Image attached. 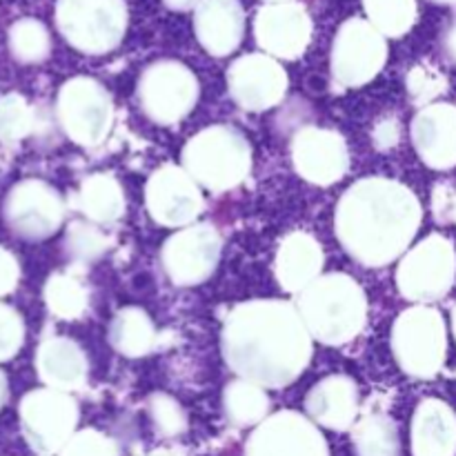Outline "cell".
Returning a JSON list of instances; mask_svg holds the SVG:
<instances>
[{
  "label": "cell",
  "mask_w": 456,
  "mask_h": 456,
  "mask_svg": "<svg viewBox=\"0 0 456 456\" xmlns=\"http://www.w3.org/2000/svg\"><path fill=\"white\" fill-rule=\"evenodd\" d=\"M221 350L240 379L261 387H283L310 363L312 334L294 303L248 301L227 314Z\"/></svg>",
  "instance_id": "1"
},
{
  "label": "cell",
  "mask_w": 456,
  "mask_h": 456,
  "mask_svg": "<svg viewBox=\"0 0 456 456\" xmlns=\"http://www.w3.org/2000/svg\"><path fill=\"white\" fill-rule=\"evenodd\" d=\"M421 223L417 196L390 178L370 176L341 196L334 214L337 236L346 252L365 267L396 261L412 243Z\"/></svg>",
  "instance_id": "2"
},
{
  "label": "cell",
  "mask_w": 456,
  "mask_h": 456,
  "mask_svg": "<svg viewBox=\"0 0 456 456\" xmlns=\"http://www.w3.org/2000/svg\"><path fill=\"white\" fill-rule=\"evenodd\" d=\"M312 338L325 346H343L361 334L368 321L363 288L347 274L319 276L297 301Z\"/></svg>",
  "instance_id": "3"
},
{
  "label": "cell",
  "mask_w": 456,
  "mask_h": 456,
  "mask_svg": "<svg viewBox=\"0 0 456 456\" xmlns=\"http://www.w3.org/2000/svg\"><path fill=\"white\" fill-rule=\"evenodd\" d=\"M183 169L199 185L227 191L252 172V147L248 138L227 125H212L183 147Z\"/></svg>",
  "instance_id": "4"
},
{
  "label": "cell",
  "mask_w": 456,
  "mask_h": 456,
  "mask_svg": "<svg viewBox=\"0 0 456 456\" xmlns=\"http://www.w3.org/2000/svg\"><path fill=\"white\" fill-rule=\"evenodd\" d=\"M56 25L71 47L98 56L123 43L127 4L123 0H58Z\"/></svg>",
  "instance_id": "5"
},
{
  "label": "cell",
  "mask_w": 456,
  "mask_h": 456,
  "mask_svg": "<svg viewBox=\"0 0 456 456\" xmlns=\"http://www.w3.org/2000/svg\"><path fill=\"white\" fill-rule=\"evenodd\" d=\"M392 354L410 377H435L445 359V325L439 312L426 305L401 312L392 328Z\"/></svg>",
  "instance_id": "6"
},
{
  "label": "cell",
  "mask_w": 456,
  "mask_h": 456,
  "mask_svg": "<svg viewBox=\"0 0 456 456\" xmlns=\"http://www.w3.org/2000/svg\"><path fill=\"white\" fill-rule=\"evenodd\" d=\"M138 105L156 125L185 118L199 101V78L178 61H156L138 78Z\"/></svg>",
  "instance_id": "7"
},
{
  "label": "cell",
  "mask_w": 456,
  "mask_h": 456,
  "mask_svg": "<svg viewBox=\"0 0 456 456\" xmlns=\"http://www.w3.org/2000/svg\"><path fill=\"white\" fill-rule=\"evenodd\" d=\"M58 120L71 141L83 147H98L114 125L110 92L87 76L67 80L58 94Z\"/></svg>",
  "instance_id": "8"
},
{
  "label": "cell",
  "mask_w": 456,
  "mask_h": 456,
  "mask_svg": "<svg viewBox=\"0 0 456 456\" xmlns=\"http://www.w3.org/2000/svg\"><path fill=\"white\" fill-rule=\"evenodd\" d=\"M386 61V36L368 22V18H350L338 27L330 56L334 83L341 87H361L377 78Z\"/></svg>",
  "instance_id": "9"
},
{
  "label": "cell",
  "mask_w": 456,
  "mask_h": 456,
  "mask_svg": "<svg viewBox=\"0 0 456 456\" xmlns=\"http://www.w3.org/2000/svg\"><path fill=\"white\" fill-rule=\"evenodd\" d=\"M22 432L31 448L40 454L61 452L76 435L78 403L69 392L38 390L31 392L20 405Z\"/></svg>",
  "instance_id": "10"
},
{
  "label": "cell",
  "mask_w": 456,
  "mask_h": 456,
  "mask_svg": "<svg viewBox=\"0 0 456 456\" xmlns=\"http://www.w3.org/2000/svg\"><path fill=\"white\" fill-rule=\"evenodd\" d=\"M454 270L452 245L435 234L405 254L396 270V285L410 301H432L448 292Z\"/></svg>",
  "instance_id": "11"
},
{
  "label": "cell",
  "mask_w": 456,
  "mask_h": 456,
  "mask_svg": "<svg viewBox=\"0 0 456 456\" xmlns=\"http://www.w3.org/2000/svg\"><path fill=\"white\" fill-rule=\"evenodd\" d=\"M221 248L223 240L216 227L190 225L165 240L160 263L174 285L190 288L212 276L221 258Z\"/></svg>",
  "instance_id": "12"
},
{
  "label": "cell",
  "mask_w": 456,
  "mask_h": 456,
  "mask_svg": "<svg viewBox=\"0 0 456 456\" xmlns=\"http://www.w3.org/2000/svg\"><path fill=\"white\" fill-rule=\"evenodd\" d=\"M245 456H330V448L314 421L283 410L254 428Z\"/></svg>",
  "instance_id": "13"
},
{
  "label": "cell",
  "mask_w": 456,
  "mask_h": 456,
  "mask_svg": "<svg viewBox=\"0 0 456 456\" xmlns=\"http://www.w3.org/2000/svg\"><path fill=\"white\" fill-rule=\"evenodd\" d=\"M147 212L159 225L185 227L203 212V194L190 174L176 165H163L145 187Z\"/></svg>",
  "instance_id": "14"
},
{
  "label": "cell",
  "mask_w": 456,
  "mask_h": 456,
  "mask_svg": "<svg viewBox=\"0 0 456 456\" xmlns=\"http://www.w3.org/2000/svg\"><path fill=\"white\" fill-rule=\"evenodd\" d=\"M288 83L283 65L267 53L240 56L227 71L230 96L248 111H263L279 105L288 92Z\"/></svg>",
  "instance_id": "15"
},
{
  "label": "cell",
  "mask_w": 456,
  "mask_h": 456,
  "mask_svg": "<svg viewBox=\"0 0 456 456\" xmlns=\"http://www.w3.org/2000/svg\"><path fill=\"white\" fill-rule=\"evenodd\" d=\"M254 36L267 56L294 61L303 56L312 40V18L303 4L285 0L258 9Z\"/></svg>",
  "instance_id": "16"
},
{
  "label": "cell",
  "mask_w": 456,
  "mask_h": 456,
  "mask_svg": "<svg viewBox=\"0 0 456 456\" xmlns=\"http://www.w3.org/2000/svg\"><path fill=\"white\" fill-rule=\"evenodd\" d=\"M292 160L301 178L314 185H332L346 176L350 151L341 134L323 127L298 129L292 141Z\"/></svg>",
  "instance_id": "17"
},
{
  "label": "cell",
  "mask_w": 456,
  "mask_h": 456,
  "mask_svg": "<svg viewBox=\"0 0 456 456\" xmlns=\"http://www.w3.org/2000/svg\"><path fill=\"white\" fill-rule=\"evenodd\" d=\"M62 199L53 187L40 181H25L13 187L7 200V221L25 239H47L61 227Z\"/></svg>",
  "instance_id": "18"
},
{
  "label": "cell",
  "mask_w": 456,
  "mask_h": 456,
  "mask_svg": "<svg viewBox=\"0 0 456 456\" xmlns=\"http://www.w3.org/2000/svg\"><path fill=\"white\" fill-rule=\"evenodd\" d=\"M194 34L212 56H227L245 34V12L239 0H200L194 9Z\"/></svg>",
  "instance_id": "19"
},
{
  "label": "cell",
  "mask_w": 456,
  "mask_h": 456,
  "mask_svg": "<svg viewBox=\"0 0 456 456\" xmlns=\"http://www.w3.org/2000/svg\"><path fill=\"white\" fill-rule=\"evenodd\" d=\"M412 141L423 163L445 169L456 165V110L450 105H430L412 123Z\"/></svg>",
  "instance_id": "20"
},
{
  "label": "cell",
  "mask_w": 456,
  "mask_h": 456,
  "mask_svg": "<svg viewBox=\"0 0 456 456\" xmlns=\"http://www.w3.org/2000/svg\"><path fill=\"white\" fill-rule=\"evenodd\" d=\"M323 249L314 236L305 232H292L279 245L274 261L276 279L281 288L288 292L301 294L303 289L310 288L323 270Z\"/></svg>",
  "instance_id": "21"
},
{
  "label": "cell",
  "mask_w": 456,
  "mask_h": 456,
  "mask_svg": "<svg viewBox=\"0 0 456 456\" xmlns=\"http://www.w3.org/2000/svg\"><path fill=\"white\" fill-rule=\"evenodd\" d=\"M312 421L330 430H347L359 412V387L343 374L323 379L310 390L305 399Z\"/></svg>",
  "instance_id": "22"
},
{
  "label": "cell",
  "mask_w": 456,
  "mask_h": 456,
  "mask_svg": "<svg viewBox=\"0 0 456 456\" xmlns=\"http://www.w3.org/2000/svg\"><path fill=\"white\" fill-rule=\"evenodd\" d=\"M38 374L52 390L71 392L87 383V356L69 338H49L40 346Z\"/></svg>",
  "instance_id": "23"
},
{
  "label": "cell",
  "mask_w": 456,
  "mask_h": 456,
  "mask_svg": "<svg viewBox=\"0 0 456 456\" xmlns=\"http://www.w3.org/2000/svg\"><path fill=\"white\" fill-rule=\"evenodd\" d=\"M456 419L441 401L428 399L417 408L412 421L414 456H454Z\"/></svg>",
  "instance_id": "24"
},
{
  "label": "cell",
  "mask_w": 456,
  "mask_h": 456,
  "mask_svg": "<svg viewBox=\"0 0 456 456\" xmlns=\"http://www.w3.org/2000/svg\"><path fill=\"white\" fill-rule=\"evenodd\" d=\"M78 203L85 216L101 225L116 223L125 214V194L118 178L98 172L85 178L78 191Z\"/></svg>",
  "instance_id": "25"
},
{
  "label": "cell",
  "mask_w": 456,
  "mask_h": 456,
  "mask_svg": "<svg viewBox=\"0 0 456 456\" xmlns=\"http://www.w3.org/2000/svg\"><path fill=\"white\" fill-rule=\"evenodd\" d=\"M110 343L123 356H145L156 346V330L151 319L141 307H125L110 325Z\"/></svg>",
  "instance_id": "26"
},
{
  "label": "cell",
  "mask_w": 456,
  "mask_h": 456,
  "mask_svg": "<svg viewBox=\"0 0 456 456\" xmlns=\"http://www.w3.org/2000/svg\"><path fill=\"white\" fill-rule=\"evenodd\" d=\"M223 410H225L227 421L234 428H252L267 419L270 396L256 383L236 379V381L227 383L225 392H223Z\"/></svg>",
  "instance_id": "27"
},
{
  "label": "cell",
  "mask_w": 456,
  "mask_h": 456,
  "mask_svg": "<svg viewBox=\"0 0 456 456\" xmlns=\"http://www.w3.org/2000/svg\"><path fill=\"white\" fill-rule=\"evenodd\" d=\"M356 456H401L399 428L386 414H368L352 432Z\"/></svg>",
  "instance_id": "28"
},
{
  "label": "cell",
  "mask_w": 456,
  "mask_h": 456,
  "mask_svg": "<svg viewBox=\"0 0 456 456\" xmlns=\"http://www.w3.org/2000/svg\"><path fill=\"white\" fill-rule=\"evenodd\" d=\"M365 16L386 38H399L417 20V0H363Z\"/></svg>",
  "instance_id": "29"
},
{
  "label": "cell",
  "mask_w": 456,
  "mask_h": 456,
  "mask_svg": "<svg viewBox=\"0 0 456 456\" xmlns=\"http://www.w3.org/2000/svg\"><path fill=\"white\" fill-rule=\"evenodd\" d=\"M45 301H47L49 312L56 314L58 319L76 321L87 310L89 294L74 276L56 274L49 279L47 288H45Z\"/></svg>",
  "instance_id": "30"
},
{
  "label": "cell",
  "mask_w": 456,
  "mask_h": 456,
  "mask_svg": "<svg viewBox=\"0 0 456 456\" xmlns=\"http://www.w3.org/2000/svg\"><path fill=\"white\" fill-rule=\"evenodd\" d=\"M9 45L18 61L22 62H40L47 58L49 49H52V40H49V31L45 29L43 22L31 20H18L9 31Z\"/></svg>",
  "instance_id": "31"
},
{
  "label": "cell",
  "mask_w": 456,
  "mask_h": 456,
  "mask_svg": "<svg viewBox=\"0 0 456 456\" xmlns=\"http://www.w3.org/2000/svg\"><path fill=\"white\" fill-rule=\"evenodd\" d=\"M67 252L74 261L89 263L101 258L107 252V236L102 234L98 227L89 225V223H71V227L67 230Z\"/></svg>",
  "instance_id": "32"
},
{
  "label": "cell",
  "mask_w": 456,
  "mask_h": 456,
  "mask_svg": "<svg viewBox=\"0 0 456 456\" xmlns=\"http://www.w3.org/2000/svg\"><path fill=\"white\" fill-rule=\"evenodd\" d=\"M150 417L160 436H181L187 430V417L181 403L167 395L151 396Z\"/></svg>",
  "instance_id": "33"
},
{
  "label": "cell",
  "mask_w": 456,
  "mask_h": 456,
  "mask_svg": "<svg viewBox=\"0 0 456 456\" xmlns=\"http://www.w3.org/2000/svg\"><path fill=\"white\" fill-rule=\"evenodd\" d=\"M34 114L20 96H7L0 101V138L16 141L29 134Z\"/></svg>",
  "instance_id": "34"
},
{
  "label": "cell",
  "mask_w": 456,
  "mask_h": 456,
  "mask_svg": "<svg viewBox=\"0 0 456 456\" xmlns=\"http://www.w3.org/2000/svg\"><path fill=\"white\" fill-rule=\"evenodd\" d=\"M61 456H118V448L110 436L98 430H80L67 441Z\"/></svg>",
  "instance_id": "35"
},
{
  "label": "cell",
  "mask_w": 456,
  "mask_h": 456,
  "mask_svg": "<svg viewBox=\"0 0 456 456\" xmlns=\"http://www.w3.org/2000/svg\"><path fill=\"white\" fill-rule=\"evenodd\" d=\"M22 343L20 316L9 307L0 305V361L16 354Z\"/></svg>",
  "instance_id": "36"
},
{
  "label": "cell",
  "mask_w": 456,
  "mask_h": 456,
  "mask_svg": "<svg viewBox=\"0 0 456 456\" xmlns=\"http://www.w3.org/2000/svg\"><path fill=\"white\" fill-rule=\"evenodd\" d=\"M408 92L417 101H428L441 92V78L430 67H414L408 76Z\"/></svg>",
  "instance_id": "37"
},
{
  "label": "cell",
  "mask_w": 456,
  "mask_h": 456,
  "mask_svg": "<svg viewBox=\"0 0 456 456\" xmlns=\"http://www.w3.org/2000/svg\"><path fill=\"white\" fill-rule=\"evenodd\" d=\"M18 281V265L7 252L0 249V294H7L16 288Z\"/></svg>",
  "instance_id": "38"
},
{
  "label": "cell",
  "mask_w": 456,
  "mask_h": 456,
  "mask_svg": "<svg viewBox=\"0 0 456 456\" xmlns=\"http://www.w3.org/2000/svg\"><path fill=\"white\" fill-rule=\"evenodd\" d=\"M396 142H399V123L395 118L379 123L374 129V145L386 150V147H395Z\"/></svg>",
  "instance_id": "39"
},
{
  "label": "cell",
  "mask_w": 456,
  "mask_h": 456,
  "mask_svg": "<svg viewBox=\"0 0 456 456\" xmlns=\"http://www.w3.org/2000/svg\"><path fill=\"white\" fill-rule=\"evenodd\" d=\"M441 45H444L445 56L456 61V20L444 31V40H441Z\"/></svg>",
  "instance_id": "40"
},
{
  "label": "cell",
  "mask_w": 456,
  "mask_h": 456,
  "mask_svg": "<svg viewBox=\"0 0 456 456\" xmlns=\"http://www.w3.org/2000/svg\"><path fill=\"white\" fill-rule=\"evenodd\" d=\"M165 4H167L169 9H176V12H185V9H196V4L200 3V0H163Z\"/></svg>",
  "instance_id": "41"
},
{
  "label": "cell",
  "mask_w": 456,
  "mask_h": 456,
  "mask_svg": "<svg viewBox=\"0 0 456 456\" xmlns=\"http://www.w3.org/2000/svg\"><path fill=\"white\" fill-rule=\"evenodd\" d=\"M4 395H7V383H4V377L0 374V405H3Z\"/></svg>",
  "instance_id": "42"
},
{
  "label": "cell",
  "mask_w": 456,
  "mask_h": 456,
  "mask_svg": "<svg viewBox=\"0 0 456 456\" xmlns=\"http://www.w3.org/2000/svg\"><path fill=\"white\" fill-rule=\"evenodd\" d=\"M435 3H441V4H456V0H435Z\"/></svg>",
  "instance_id": "43"
},
{
  "label": "cell",
  "mask_w": 456,
  "mask_h": 456,
  "mask_svg": "<svg viewBox=\"0 0 456 456\" xmlns=\"http://www.w3.org/2000/svg\"><path fill=\"white\" fill-rule=\"evenodd\" d=\"M267 4H272V3H285V0H265Z\"/></svg>",
  "instance_id": "44"
},
{
  "label": "cell",
  "mask_w": 456,
  "mask_h": 456,
  "mask_svg": "<svg viewBox=\"0 0 456 456\" xmlns=\"http://www.w3.org/2000/svg\"><path fill=\"white\" fill-rule=\"evenodd\" d=\"M454 332H456V312H454Z\"/></svg>",
  "instance_id": "45"
}]
</instances>
